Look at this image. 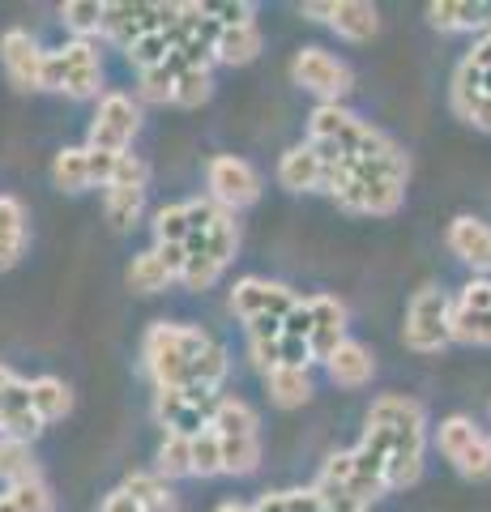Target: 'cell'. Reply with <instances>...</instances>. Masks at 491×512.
<instances>
[{
  "label": "cell",
  "mask_w": 491,
  "mask_h": 512,
  "mask_svg": "<svg viewBox=\"0 0 491 512\" xmlns=\"http://www.w3.org/2000/svg\"><path fill=\"white\" fill-rule=\"evenodd\" d=\"M325 175H329V163L308 146V141L304 146H291L278 163V184L291 188V192H325Z\"/></svg>",
  "instance_id": "cell-14"
},
{
  "label": "cell",
  "mask_w": 491,
  "mask_h": 512,
  "mask_svg": "<svg viewBox=\"0 0 491 512\" xmlns=\"http://www.w3.org/2000/svg\"><path fill=\"white\" fill-rule=\"evenodd\" d=\"M210 333L197 325H176V320H158L146 329V342H141V359H146V372L154 376L158 389H184L193 363L210 350Z\"/></svg>",
  "instance_id": "cell-2"
},
{
  "label": "cell",
  "mask_w": 491,
  "mask_h": 512,
  "mask_svg": "<svg viewBox=\"0 0 491 512\" xmlns=\"http://www.w3.org/2000/svg\"><path fill=\"white\" fill-rule=\"evenodd\" d=\"M402 342L415 355H440L453 342V299L440 286H423L415 299L406 303V325H402Z\"/></svg>",
  "instance_id": "cell-3"
},
{
  "label": "cell",
  "mask_w": 491,
  "mask_h": 512,
  "mask_svg": "<svg viewBox=\"0 0 491 512\" xmlns=\"http://www.w3.org/2000/svg\"><path fill=\"white\" fill-rule=\"evenodd\" d=\"M141 99L146 103H176V73H171L167 64L146 69L141 73Z\"/></svg>",
  "instance_id": "cell-37"
},
{
  "label": "cell",
  "mask_w": 491,
  "mask_h": 512,
  "mask_svg": "<svg viewBox=\"0 0 491 512\" xmlns=\"http://www.w3.org/2000/svg\"><path fill=\"white\" fill-rule=\"evenodd\" d=\"M235 248H240V231H235V218H231V214L218 218V227L205 235V239H188V256H210L218 269L231 265Z\"/></svg>",
  "instance_id": "cell-21"
},
{
  "label": "cell",
  "mask_w": 491,
  "mask_h": 512,
  "mask_svg": "<svg viewBox=\"0 0 491 512\" xmlns=\"http://www.w3.org/2000/svg\"><path fill=\"white\" fill-rule=\"evenodd\" d=\"M453 342L491 346V312H474V308L453 303Z\"/></svg>",
  "instance_id": "cell-31"
},
{
  "label": "cell",
  "mask_w": 491,
  "mask_h": 512,
  "mask_svg": "<svg viewBox=\"0 0 491 512\" xmlns=\"http://www.w3.org/2000/svg\"><path fill=\"white\" fill-rule=\"evenodd\" d=\"M171 56V39H167V30H154V35L146 39H137L129 47V60L137 64V73H146V69H158V64H167Z\"/></svg>",
  "instance_id": "cell-35"
},
{
  "label": "cell",
  "mask_w": 491,
  "mask_h": 512,
  "mask_svg": "<svg viewBox=\"0 0 491 512\" xmlns=\"http://www.w3.org/2000/svg\"><path fill=\"white\" fill-rule=\"evenodd\" d=\"M86 158H90V184H99V188H112V175H116V167H120V154L86 146Z\"/></svg>",
  "instance_id": "cell-42"
},
{
  "label": "cell",
  "mask_w": 491,
  "mask_h": 512,
  "mask_svg": "<svg viewBox=\"0 0 491 512\" xmlns=\"http://www.w3.org/2000/svg\"><path fill=\"white\" fill-rule=\"evenodd\" d=\"M124 491H129L146 512H171L167 478H158V474H129V478H124Z\"/></svg>",
  "instance_id": "cell-30"
},
{
  "label": "cell",
  "mask_w": 491,
  "mask_h": 512,
  "mask_svg": "<svg viewBox=\"0 0 491 512\" xmlns=\"http://www.w3.org/2000/svg\"><path fill=\"white\" fill-rule=\"evenodd\" d=\"M436 444L449 466L462 478H470V483H487L491 478V436L474 427L466 414H449V419L436 427Z\"/></svg>",
  "instance_id": "cell-5"
},
{
  "label": "cell",
  "mask_w": 491,
  "mask_h": 512,
  "mask_svg": "<svg viewBox=\"0 0 491 512\" xmlns=\"http://www.w3.org/2000/svg\"><path fill=\"white\" fill-rule=\"evenodd\" d=\"M9 495L18 500L22 512H56V500H52V491L43 487V478H35V483H22V487H9Z\"/></svg>",
  "instance_id": "cell-39"
},
{
  "label": "cell",
  "mask_w": 491,
  "mask_h": 512,
  "mask_svg": "<svg viewBox=\"0 0 491 512\" xmlns=\"http://www.w3.org/2000/svg\"><path fill=\"white\" fill-rule=\"evenodd\" d=\"M453 303H462V308H474V312H491V278H474L462 286V295Z\"/></svg>",
  "instance_id": "cell-44"
},
{
  "label": "cell",
  "mask_w": 491,
  "mask_h": 512,
  "mask_svg": "<svg viewBox=\"0 0 491 512\" xmlns=\"http://www.w3.org/2000/svg\"><path fill=\"white\" fill-rule=\"evenodd\" d=\"M265 389H269V402L282 406V410H295L312 397V376L308 367H274L265 376Z\"/></svg>",
  "instance_id": "cell-18"
},
{
  "label": "cell",
  "mask_w": 491,
  "mask_h": 512,
  "mask_svg": "<svg viewBox=\"0 0 491 512\" xmlns=\"http://www.w3.org/2000/svg\"><path fill=\"white\" fill-rule=\"evenodd\" d=\"M99 512H146V508H141V504H137V500H133V495L124 491V487H116V491L103 500V508H99Z\"/></svg>",
  "instance_id": "cell-48"
},
{
  "label": "cell",
  "mask_w": 491,
  "mask_h": 512,
  "mask_svg": "<svg viewBox=\"0 0 491 512\" xmlns=\"http://www.w3.org/2000/svg\"><path fill=\"white\" fill-rule=\"evenodd\" d=\"M30 397H35V414H39L43 423H56V419H65V414L73 410L69 384H65V380H56V376L30 380Z\"/></svg>",
  "instance_id": "cell-22"
},
{
  "label": "cell",
  "mask_w": 491,
  "mask_h": 512,
  "mask_svg": "<svg viewBox=\"0 0 491 512\" xmlns=\"http://www.w3.org/2000/svg\"><path fill=\"white\" fill-rule=\"evenodd\" d=\"M214 94V77L210 69H193L176 77V107H201Z\"/></svg>",
  "instance_id": "cell-36"
},
{
  "label": "cell",
  "mask_w": 491,
  "mask_h": 512,
  "mask_svg": "<svg viewBox=\"0 0 491 512\" xmlns=\"http://www.w3.org/2000/svg\"><path fill=\"white\" fill-rule=\"evenodd\" d=\"M453 111H457V116H462L466 124L491 133V94H453Z\"/></svg>",
  "instance_id": "cell-38"
},
{
  "label": "cell",
  "mask_w": 491,
  "mask_h": 512,
  "mask_svg": "<svg viewBox=\"0 0 491 512\" xmlns=\"http://www.w3.org/2000/svg\"><path fill=\"white\" fill-rule=\"evenodd\" d=\"M308 308H312V338H308L312 363H329L334 350L346 342V308L334 295H312Z\"/></svg>",
  "instance_id": "cell-13"
},
{
  "label": "cell",
  "mask_w": 491,
  "mask_h": 512,
  "mask_svg": "<svg viewBox=\"0 0 491 512\" xmlns=\"http://www.w3.org/2000/svg\"><path fill=\"white\" fill-rule=\"evenodd\" d=\"M60 18H65V26L73 30V39H90L103 30L107 5H99V0H65V5H60Z\"/></svg>",
  "instance_id": "cell-26"
},
{
  "label": "cell",
  "mask_w": 491,
  "mask_h": 512,
  "mask_svg": "<svg viewBox=\"0 0 491 512\" xmlns=\"http://www.w3.org/2000/svg\"><path fill=\"white\" fill-rule=\"evenodd\" d=\"M261 466V436L223 440V474H252Z\"/></svg>",
  "instance_id": "cell-32"
},
{
  "label": "cell",
  "mask_w": 491,
  "mask_h": 512,
  "mask_svg": "<svg viewBox=\"0 0 491 512\" xmlns=\"http://www.w3.org/2000/svg\"><path fill=\"white\" fill-rule=\"evenodd\" d=\"M167 282H176V278L167 274L163 256H158L154 248L141 252V256H133V265H129V286H133L137 295H154V291H163Z\"/></svg>",
  "instance_id": "cell-27"
},
{
  "label": "cell",
  "mask_w": 491,
  "mask_h": 512,
  "mask_svg": "<svg viewBox=\"0 0 491 512\" xmlns=\"http://www.w3.org/2000/svg\"><path fill=\"white\" fill-rule=\"evenodd\" d=\"M218 274H223V269H218L210 256H188V269H184L180 282H188L193 291H210V286L218 282Z\"/></svg>",
  "instance_id": "cell-41"
},
{
  "label": "cell",
  "mask_w": 491,
  "mask_h": 512,
  "mask_svg": "<svg viewBox=\"0 0 491 512\" xmlns=\"http://www.w3.org/2000/svg\"><path fill=\"white\" fill-rule=\"evenodd\" d=\"M158 478H184V474H193V440L188 436H176V431H167V440L163 448H158Z\"/></svg>",
  "instance_id": "cell-28"
},
{
  "label": "cell",
  "mask_w": 491,
  "mask_h": 512,
  "mask_svg": "<svg viewBox=\"0 0 491 512\" xmlns=\"http://www.w3.org/2000/svg\"><path fill=\"white\" fill-rule=\"evenodd\" d=\"M0 512H22V508H18V500H13V495H9V491H5V495H0Z\"/></svg>",
  "instance_id": "cell-52"
},
{
  "label": "cell",
  "mask_w": 491,
  "mask_h": 512,
  "mask_svg": "<svg viewBox=\"0 0 491 512\" xmlns=\"http://www.w3.org/2000/svg\"><path fill=\"white\" fill-rule=\"evenodd\" d=\"M223 402V397H218ZM218 402H188V397L180 389H158L154 397V414H158V423H163L167 431H176V436H201V431H210L214 427V410Z\"/></svg>",
  "instance_id": "cell-10"
},
{
  "label": "cell",
  "mask_w": 491,
  "mask_h": 512,
  "mask_svg": "<svg viewBox=\"0 0 491 512\" xmlns=\"http://www.w3.org/2000/svg\"><path fill=\"white\" fill-rule=\"evenodd\" d=\"M291 77H295V86H304L321 103H338L351 90V69L334 52H325V47H304L291 60Z\"/></svg>",
  "instance_id": "cell-7"
},
{
  "label": "cell",
  "mask_w": 491,
  "mask_h": 512,
  "mask_svg": "<svg viewBox=\"0 0 491 512\" xmlns=\"http://www.w3.org/2000/svg\"><path fill=\"white\" fill-rule=\"evenodd\" d=\"M0 478H5L9 487L35 483L39 466H35V457H30V444H22V440H0Z\"/></svg>",
  "instance_id": "cell-25"
},
{
  "label": "cell",
  "mask_w": 491,
  "mask_h": 512,
  "mask_svg": "<svg viewBox=\"0 0 491 512\" xmlns=\"http://www.w3.org/2000/svg\"><path fill=\"white\" fill-rule=\"evenodd\" d=\"M282 329H287V338H304V342L312 338V308H308V299L299 303L287 320H282Z\"/></svg>",
  "instance_id": "cell-47"
},
{
  "label": "cell",
  "mask_w": 491,
  "mask_h": 512,
  "mask_svg": "<svg viewBox=\"0 0 491 512\" xmlns=\"http://www.w3.org/2000/svg\"><path fill=\"white\" fill-rule=\"evenodd\" d=\"M205 13H210L218 26H244V22H252L257 5H248V0H218V5H205Z\"/></svg>",
  "instance_id": "cell-40"
},
{
  "label": "cell",
  "mask_w": 491,
  "mask_h": 512,
  "mask_svg": "<svg viewBox=\"0 0 491 512\" xmlns=\"http://www.w3.org/2000/svg\"><path fill=\"white\" fill-rule=\"evenodd\" d=\"M325 372H329V380H334L338 389H363V384L372 380V372H376V359H372L368 346H359V342L346 338L334 350V359L325 363Z\"/></svg>",
  "instance_id": "cell-15"
},
{
  "label": "cell",
  "mask_w": 491,
  "mask_h": 512,
  "mask_svg": "<svg viewBox=\"0 0 491 512\" xmlns=\"http://www.w3.org/2000/svg\"><path fill=\"white\" fill-rule=\"evenodd\" d=\"M470 64H474V69H483V73H491V26L483 30V35H479V43H474V52L466 56Z\"/></svg>",
  "instance_id": "cell-49"
},
{
  "label": "cell",
  "mask_w": 491,
  "mask_h": 512,
  "mask_svg": "<svg viewBox=\"0 0 491 512\" xmlns=\"http://www.w3.org/2000/svg\"><path fill=\"white\" fill-rule=\"evenodd\" d=\"M103 86V64L90 39H73L43 60V90H60L69 99H94Z\"/></svg>",
  "instance_id": "cell-4"
},
{
  "label": "cell",
  "mask_w": 491,
  "mask_h": 512,
  "mask_svg": "<svg viewBox=\"0 0 491 512\" xmlns=\"http://www.w3.org/2000/svg\"><path fill=\"white\" fill-rule=\"evenodd\" d=\"M218 512H252V504H218Z\"/></svg>",
  "instance_id": "cell-53"
},
{
  "label": "cell",
  "mask_w": 491,
  "mask_h": 512,
  "mask_svg": "<svg viewBox=\"0 0 491 512\" xmlns=\"http://www.w3.org/2000/svg\"><path fill=\"white\" fill-rule=\"evenodd\" d=\"M248 342H282V320L278 316H257V320H248Z\"/></svg>",
  "instance_id": "cell-45"
},
{
  "label": "cell",
  "mask_w": 491,
  "mask_h": 512,
  "mask_svg": "<svg viewBox=\"0 0 491 512\" xmlns=\"http://www.w3.org/2000/svg\"><path fill=\"white\" fill-rule=\"evenodd\" d=\"M43 60L47 52L26 35V30H5L0 35V64L18 90H43Z\"/></svg>",
  "instance_id": "cell-11"
},
{
  "label": "cell",
  "mask_w": 491,
  "mask_h": 512,
  "mask_svg": "<svg viewBox=\"0 0 491 512\" xmlns=\"http://www.w3.org/2000/svg\"><path fill=\"white\" fill-rule=\"evenodd\" d=\"M423 440H427V414L415 397L402 393H385L376 397L368 410V431L363 444L385 453V478L389 491L415 487L423 474Z\"/></svg>",
  "instance_id": "cell-1"
},
{
  "label": "cell",
  "mask_w": 491,
  "mask_h": 512,
  "mask_svg": "<svg viewBox=\"0 0 491 512\" xmlns=\"http://www.w3.org/2000/svg\"><path fill=\"white\" fill-rule=\"evenodd\" d=\"M205 184H210V201L218 205V210H227V214L244 210V205H252L261 197V175L235 154L210 158V167H205Z\"/></svg>",
  "instance_id": "cell-6"
},
{
  "label": "cell",
  "mask_w": 491,
  "mask_h": 512,
  "mask_svg": "<svg viewBox=\"0 0 491 512\" xmlns=\"http://www.w3.org/2000/svg\"><path fill=\"white\" fill-rule=\"evenodd\" d=\"M214 431L223 440L231 436H257V410H252L248 402H240V397H223L214 410Z\"/></svg>",
  "instance_id": "cell-23"
},
{
  "label": "cell",
  "mask_w": 491,
  "mask_h": 512,
  "mask_svg": "<svg viewBox=\"0 0 491 512\" xmlns=\"http://www.w3.org/2000/svg\"><path fill=\"white\" fill-rule=\"evenodd\" d=\"M445 244L474 274H491V222L474 218V214H457L445 231Z\"/></svg>",
  "instance_id": "cell-12"
},
{
  "label": "cell",
  "mask_w": 491,
  "mask_h": 512,
  "mask_svg": "<svg viewBox=\"0 0 491 512\" xmlns=\"http://www.w3.org/2000/svg\"><path fill=\"white\" fill-rule=\"evenodd\" d=\"M26 248V210L18 197H0V269H13Z\"/></svg>",
  "instance_id": "cell-19"
},
{
  "label": "cell",
  "mask_w": 491,
  "mask_h": 512,
  "mask_svg": "<svg viewBox=\"0 0 491 512\" xmlns=\"http://www.w3.org/2000/svg\"><path fill=\"white\" fill-rule=\"evenodd\" d=\"M141 128V111L129 94H103L99 111L90 124V146L94 150H112V154H129V141Z\"/></svg>",
  "instance_id": "cell-8"
},
{
  "label": "cell",
  "mask_w": 491,
  "mask_h": 512,
  "mask_svg": "<svg viewBox=\"0 0 491 512\" xmlns=\"http://www.w3.org/2000/svg\"><path fill=\"white\" fill-rule=\"evenodd\" d=\"M299 299L291 286H282V282H265V278H244V282H235V291H231V312L244 320H257V316H278V320H287L295 308H299Z\"/></svg>",
  "instance_id": "cell-9"
},
{
  "label": "cell",
  "mask_w": 491,
  "mask_h": 512,
  "mask_svg": "<svg viewBox=\"0 0 491 512\" xmlns=\"http://www.w3.org/2000/svg\"><path fill=\"white\" fill-rule=\"evenodd\" d=\"M261 56V30L257 22H244V26H223L218 30V43H214V60L223 64H248Z\"/></svg>",
  "instance_id": "cell-20"
},
{
  "label": "cell",
  "mask_w": 491,
  "mask_h": 512,
  "mask_svg": "<svg viewBox=\"0 0 491 512\" xmlns=\"http://www.w3.org/2000/svg\"><path fill=\"white\" fill-rule=\"evenodd\" d=\"M154 252L163 256V265H167L171 278H184V269H188V244H154Z\"/></svg>",
  "instance_id": "cell-46"
},
{
  "label": "cell",
  "mask_w": 491,
  "mask_h": 512,
  "mask_svg": "<svg viewBox=\"0 0 491 512\" xmlns=\"http://www.w3.org/2000/svg\"><path fill=\"white\" fill-rule=\"evenodd\" d=\"M329 9H334V5H304V18H316V22H329Z\"/></svg>",
  "instance_id": "cell-50"
},
{
  "label": "cell",
  "mask_w": 491,
  "mask_h": 512,
  "mask_svg": "<svg viewBox=\"0 0 491 512\" xmlns=\"http://www.w3.org/2000/svg\"><path fill=\"white\" fill-rule=\"evenodd\" d=\"M52 184L60 192L90 188V158H86V150H60L56 163H52Z\"/></svg>",
  "instance_id": "cell-29"
},
{
  "label": "cell",
  "mask_w": 491,
  "mask_h": 512,
  "mask_svg": "<svg viewBox=\"0 0 491 512\" xmlns=\"http://www.w3.org/2000/svg\"><path fill=\"white\" fill-rule=\"evenodd\" d=\"M188 205H163L154 214V244H188Z\"/></svg>",
  "instance_id": "cell-34"
},
{
  "label": "cell",
  "mask_w": 491,
  "mask_h": 512,
  "mask_svg": "<svg viewBox=\"0 0 491 512\" xmlns=\"http://www.w3.org/2000/svg\"><path fill=\"white\" fill-rule=\"evenodd\" d=\"M193 474L197 478L223 474V436H218L214 427L201 431V436H193Z\"/></svg>",
  "instance_id": "cell-33"
},
{
  "label": "cell",
  "mask_w": 491,
  "mask_h": 512,
  "mask_svg": "<svg viewBox=\"0 0 491 512\" xmlns=\"http://www.w3.org/2000/svg\"><path fill=\"white\" fill-rule=\"evenodd\" d=\"M329 26L351 43H368L380 30V13H376V5H368V0H338V5L329 9Z\"/></svg>",
  "instance_id": "cell-16"
},
{
  "label": "cell",
  "mask_w": 491,
  "mask_h": 512,
  "mask_svg": "<svg viewBox=\"0 0 491 512\" xmlns=\"http://www.w3.org/2000/svg\"><path fill=\"white\" fill-rule=\"evenodd\" d=\"M141 205H146V188H107L103 192V214L116 231H129L141 218Z\"/></svg>",
  "instance_id": "cell-24"
},
{
  "label": "cell",
  "mask_w": 491,
  "mask_h": 512,
  "mask_svg": "<svg viewBox=\"0 0 491 512\" xmlns=\"http://www.w3.org/2000/svg\"><path fill=\"white\" fill-rule=\"evenodd\" d=\"M427 22L436 30H487L491 18L483 5H474V0H436V5H427Z\"/></svg>",
  "instance_id": "cell-17"
},
{
  "label": "cell",
  "mask_w": 491,
  "mask_h": 512,
  "mask_svg": "<svg viewBox=\"0 0 491 512\" xmlns=\"http://www.w3.org/2000/svg\"><path fill=\"white\" fill-rule=\"evenodd\" d=\"M13 380H18V376H13L9 367H0V402H5V393H9V384H13Z\"/></svg>",
  "instance_id": "cell-51"
},
{
  "label": "cell",
  "mask_w": 491,
  "mask_h": 512,
  "mask_svg": "<svg viewBox=\"0 0 491 512\" xmlns=\"http://www.w3.org/2000/svg\"><path fill=\"white\" fill-rule=\"evenodd\" d=\"M146 163L137 154H120V167L112 175V188H146Z\"/></svg>",
  "instance_id": "cell-43"
}]
</instances>
